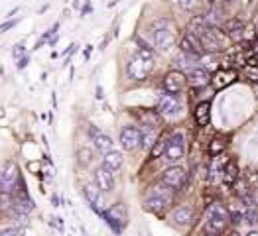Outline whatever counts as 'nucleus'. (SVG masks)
<instances>
[{
    "mask_svg": "<svg viewBox=\"0 0 258 236\" xmlns=\"http://www.w3.org/2000/svg\"><path fill=\"white\" fill-rule=\"evenodd\" d=\"M231 222L229 209L223 207L221 203H213L207 209V218H205V232L209 236H221Z\"/></svg>",
    "mask_w": 258,
    "mask_h": 236,
    "instance_id": "obj_1",
    "label": "nucleus"
},
{
    "mask_svg": "<svg viewBox=\"0 0 258 236\" xmlns=\"http://www.w3.org/2000/svg\"><path fill=\"white\" fill-rule=\"evenodd\" d=\"M152 38H154V45L162 51L168 53L175 45V32H173L172 22L168 18H160L152 24Z\"/></svg>",
    "mask_w": 258,
    "mask_h": 236,
    "instance_id": "obj_2",
    "label": "nucleus"
},
{
    "mask_svg": "<svg viewBox=\"0 0 258 236\" xmlns=\"http://www.w3.org/2000/svg\"><path fill=\"white\" fill-rule=\"evenodd\" d=\"M199 42L203 51H209V53H221L229 47V36L225 32H221L219 28H205L201 34H199Z\"/></svg>",
    "mask_w": 258,
    "mask_h": 236,
    "instance_id": "obj_3",
    "label": "nucleus"
},
{
    "mask_svg": "<svg viewBox=\"0 0 258 236\" xmlns=\"http://www.w3.org/2000/svg\"><path fill=\"white\" fill-rule=\"evenodd\" d=\"M172 199H173L172 189L168 185L160 183V185H154L150 189V193H148L146 201H144V207L150 213H162L172 203Z\"/></svg>",
    "mask_w": 258,
    "mask_h": 236,
    "instance_id": "obj_4",
    "label": "nucleus"
},
{
    "mask_svg": "<svg viewBox=\"0 0 258 236\" xmlns=\"http://www.w3.org/2000/svg\"><path fill=\"white\" fill-rule=\"evenodd\" d=\"M18 183H20L18 166L14 162H8L4 170L0 172V195H12L16 191Z\"/></svg>",
    "mask_w": 258,
    "mask_h": 236,
    "instance_id": "obj_5",
    "label": "nucleus"
},
{
    "mask_svg": "<svg viewBox=\"0 0 258 236\" xmlns=\"http://www.w3.org/2000/svg\"><path fill=\"white\" fill-rule=\"evenodd\" d=\"M183 155H185V134L179 132V130H175L172 136H170V144H168V150L164 153V160L170 162V164H175Z\"/></svg>",
    "mask_w": 258,
    "mask_h": 236,
    "instance_id": "obj_6",
    "label": "nucleus"
},
{
    "mask_svg": "<svg viewBox=\"0 0 258 236\" xmlns=\"http://www.w3.org/2000/svg\"><path fill=\"white\" fill-rule=\"evenodd\" d=\"M150 69L152 63L144 61L140 55H134L128 61V65H126V73H128L130 79H134V81H144L150 75Z\"/></svg>",
    "mask_w": 258,
    "mask_h": 236,
    "instance_id": "obj_7",
    "label": "nucleus"
},
{
    "mask_svg": "<svg viewBox=\"0 0 258 236\" xmlns=\"http://www.w3.org/2000/svg\"><path fill=\"white\" fill-rule=\"evenodd\" d=\"M185 170L183 168H179V166H172V168H168L166 172L162 173V183L164 185H168L172 191H177V189H181L183 187V183H185Z\"/></svg>",
    "mask_w": 258,
    "mask_h": 236,
    "instance_id": "obj_8",
    "label": "nucleus"
},
{
    "mask_svg": "<svg viewBox=\"0 0 258 236\" xmlns=\"http://www.w3.org/2000/svg\"><path fill=\"white\" fill-rule=\"evenodd\" d=\"M120 146L126 151H134L138 146H142V130L136 126H126L120 132Z\"/></svg>",
    "mask_w": 258,
    "mask_h": 236,
    "instance_id": "obj_9",
    "label": "nucleus"
},
{
    "mask_svg": "<svg viewBox=\"0 0 258 236\" xmlns=\"http://www.w3.org/2000/svg\"><path fill=\"white\" fill-rule=\"evenodd\" d=\"M185 83H187V77H185L179 69H173V71H170V73L164 77V89H166V93H170V95L181 93Z\"/></svg>",
    "mask_w": 258,
    "mask_h": 236,
    "instance_id": "obj_10",
    "label": "nucleus"
},
{
    "mask_svg": "<svg viewBox=\"0 0 258 236\" xmlns=\"http://www.w3.org/2000/svg\"><path fill=\"white\" fill-rule=\"evenodd\" d=\"M179 110H181V105H179L177 95H170V93H168V95H162V97H160V101H158V112H160L162 116L172 118Z\"/></svg>",
    "mask_w": 258,
    "mask_h": 236,
    "instance_id": "obj_11",
    "label": "nucleus"
},
{
    "mask_svg": "<svg viewBox=\"0 0 258 236\" xmlns=\"http://www.w3.org/2000/svg\"><path fill=\"white\" fill-rule=\"evenodd\" d=\"M105 218H107L108 224L112 226L114 232H120L122 226L126 224V211H124V207L120 203H116V205H112L107 213H105Z\"/></svg>",
    "mask_w": 258,
    "mask_h": 236,
    "instance_id": "obj_12",
    "label": "nucleus"
},
{
    "mask_svg": "<svg viewBox=\"0 0 258 236\" xmlns=\"http://www.w3.org/2000/svg\"><path fill=\"white\" fill-rule=\"evenodd\" d=\"M179 49H181V53H187V55H191V57H199V55L203 53L199 36L189 34V32H185V36L179 40Z\"/></svg>",
    "mask_w": 258,
    "mask_h": 236,
    "instance_id": "obj_13",
    "label": "nucleus"
},
{
    "mask_svg": "<svg viewBox=\"0 0 258 236\" xmlns=\"http://www.w3.org/2000/svg\"><path fill=\"white\" fill-rule=\"evenodd\" d=\"M95 183H97V187L103 191V193H110L112 189H114V175L112 172L108 170V168H99L97 172H95Z\"/></svg>",
    "mask_w": 258,
    "mask_h": 236,
    "instance_id": "obj_14",
    "label": "nucleus"
},
{
    "mask_svg": "<svg viewBox=\"0 0 258 236\" xmlns=\"http://www.w3.org/2000/svg\"><path fill=\"white\" fill-rule=\"evenodd\" d=\"M89 136L93 138V142H95V148L101 151L103 155L108 153V151H112V140H110V136L107 134H103L101 130H97L95 126H89Z\"/></svg>",
    "mask_w": 258,
    "mask_h": 236,
    "instance_id": "obj_15",
    "label": "nucleus"
},
{
    "mask_svg": "<svg viewBox=\"0 0 258 236\" xmlns=\"http://www.w3.org/2000/svg\"><path fill=\"white\" fill-rule=\"evenodd\" d=\"M237 79V71L233 69H219L215 71V75L211 77V83L215 89H227L229 85H233Z\"/></svg>",
    "mask_w": 258,
    "mask_h": 236,
    "instance_id": "obj_16",
    "label": "nucleus"
},
{
    "mask_svg": "<svg viewBox=\"0 0 258 236\" xmlns=\"http://www.w3.org/2000/svg\"><path fill=\"white\" fill-rule=\"evenodd\" d=\"M187 83L194 87V89H201V87H207L211 83V75L205 67H195L189 71V77H187Z\"/></svg>",
    "mask_w": 258,
    "mask_h": 236,
    "instance_id": "obj_17",
    "label": "nucleus"
},
{
    "mask_svg": "<svg viewBox=\"0 0 258 236\" xmlns=\"http://www.w3.org/2000/svg\"><path fill=\"white\" fill-rule=\"evenodd\" d=\"M194 118L199 126H207L211 120V103H207V101L199 103L194 110Z\"/></svg>",
    "mask_w": 258,
    "mask_h": 236,
    "instance_id": "obj_18",
    "label": "nucleus"
},
{
    "mask_svg": "<svg viewBox=\"0 0 258 236\" xmlns=\"http://www.w3.org/2000/svg\"><path fill=\"white\" fill-rule=\"evenodd\" d=\"M172 218H173V222H175V224H179V226L189 224V222L194 220V207H189V205L177 207V209L173 211Z\"/></svg>",
    "mask_w": 258,
    "mask_h": 236,
    "instance_id": "obj_19",
    "label": "nucleus"
},
{
    "mask_svg": "<svg viewBox=\"0 0 258 236\" xmlns=\"http://www.w3.org/2000/svg\"><path fill=\"white\" fill-rule=\"evenodd\" d=\"M122 162H124V158H122V153L118 150L108 151V153H105V158H103V166L108 168L110 172H118L122 168Z\"/></svg>",
    "mask_w": 258,
    "mask_h": 236,
    "instance_id": "obj_20",
    "label": "nucleus"
},
{
    "mask_svg": "<svg viewBox=\"0 0 258 236\" xmlns=\"http://www.w3.org/2000/svg\"><path fill=\"white\" fill-rule=\"evenodd\" d=\"M242 28H244V24L242 20H238V18H233V20H229L225 24V32H227V36L231 38V40H242L244 38V32H242Z\"/></svg>",
    "mask_w": 258,
    "mask_h": 236,
    "instance_id": "obj_21",
    "label": "nucleus"
},
{
    "mask_svg": "<svg viewBox=\"0 0 258 236\" xmlns=\"http://www.w3.org/2000/svg\"><path fill=\"white\" fill-rule=\"evenodd\" d=\"M237 179H238V162L235 158H231V160L227 162L225 170H223V181H225L227 185H235Z\"/></svg>",
    "mask_w": 258,
    "mask_h": 236,
    "instance_id": "obj_22",
    "label": "nucleus"
},
{
    "mask_svg": "<svg viewBox=\"0 0 258 236\" xmlns=\"http://www.w3.org/2000/svg\"><path fill=\"white\" fill-rule=\"evenodd\" d=\"M83 193H85L87 201L91 203V207H95L97 211L101 209V205H103V201H101V189L99 187H93V185H85L83 187Z\"/></svg>",
    "mask_w": 258,
    "mask_h": 236,
    "instance_id": "obj_23",
    "label": "nucleus"
},
{
    "mask_svg": "<svg viewBox=\"0 0 258 236\" xmlns=\"http://www.w3.org/2000/svg\"><path fill=\"white\" fill-rule=\"evenodd\" d=\"M207 28H219V24H223V8H209V12L205 14Z\"/></svg>",
    "mask_w": 258,
    "mask_h": 236,
    "instance_id": "obj_24",
    "label": "nucleus"
},
{
    "mask_svg": "<svg viewBox=\"0 0 258 236\" xmlns=\"http://www.w3.org/2000/svg\"><path fill=\"white\" fill-rule=\"evenodd\" d=\"M156 142H158L156 140V128L154 126H146V128L142 130V148L144 150H152Z\"/></svg>",
    "mask_w": 258,
    "mask_h": 236,
    "instance_id": "obj_25",
    "label": "nucleus"
},
{
    "mask_svg": "<svg viewBox=\"0 0 258 236\" xmlns=\"http://www.w3.org/2000/svg\"><path fill=\"white\" fill-rule=\"evenodd\" d=\"M168 144H170V138H168V136L158 138V142L154 144V148L150 150V155L154 160H156V158H164V153L168 150Z\"/></svg>",
    "mask_w": 258,
    "mask_h": 236,
    "instance_id": "obj_26",
    "label": "nucleus"
},
{
    "mask_svg": "<svg viewBox=\"0 0 258 236\" xmlns=\"http://www.w3.org/2000/svg\"><path fill=\"white\" fill-rule=\"evenodd\" d=\"M244 213H246V209H244L242 205H233V207L229 209L231 222H233V224H240V222L244 220Z\"/></svg>",
    "mask_w": 258,
    "mask_h": 236,
    "instance_id": "obj_27",
    "label": "nucleus"
},
{
    "mask_svg": "<svg viewBox=\"0 0 258 236\" xmlns=\"http://www.w3.org/2000/svg\"><path fill=\"white\" fill-rule=\"evenodd\" d=\"M225 146H227V144H225L221 138H215V140L209 144V153H211L213 158H215V155H221L223 150H225Z\"/></svg>",
    "mask_w": 258,
    "mask_h": 236,
    "instance_id": "obj_28",
    "label": "nucleus"
},
{
    "mask_svg": "<svg viewBox=\"0 0 258 236\" xmlns=\"http://www.w3.org/2000/svg\"><path fill=\"white\" fill-rule=\"evenodd\" d=\"M244 222H248V224H258V207H254V205L246 207V213H244Z\"/></svg>",
    "mask_w": 258,
    "mask_h": 236,
    "instance_id": "obj_29",
    "label": "nucleus"
},
{
    "mask_svg": "<svg viewBox=\"0 0 258 236\" xmlns=\"http://www.w3.org/2000/svg\"><path fill=\"white\" fill-rule=\"evenodd\" d=\"M136 55H140L144 61H148V63L154 65V51H152L150 47H146V45H142V47H138V53Z\"/></svg>",
    "mask_w": 258,
    "mask_h": 236,
    "instance_id": "obj_30",
    "label": "nucleus"
},
{
    "mask_svg": "<svg viewBox=\"0 0 258 236\" xmlns=\"http://www.w3.org/2000/svg\"><path fill=\"white\" fill-rule=\"evenodd\" d=\"M244 77H246L248 81H252V83H258V67H248V65H246Z\"/></svg>",
    "mask_w": 258,
    "mask_h": 236,
    "instance_id": "obj_31",
    "label": "nucleus"
},
{
    "mask_svg": "<svg viewBox=\"0 0 258 236\" xmlns=\"http://www.w3.org/2000/svg\"><path fill=\"white\" fill-rule=\"evenodd\" d=\"M177 2H179V6H181L183 10H194L201 0H177Z\"/></svg>",
    "mask_w": 258,
    "mask_h": 236,
    "instance_id": "obj_32",
    "label": "nucleus"
},
{
    "mask_svg": "<svg viewBox=\"0 0 258 236\" xmlns=\"http://www.w3.org/2000/svg\"><path fill=\"white\" fill-rule=\"evenodd\" d=\"M0 236H18V228H14V226H6V228L0 230Z\"/></svg>",
    "mask_w": 258,
    "mask_h": 236,
    "instance_id": "obj_33",
    "label": "nucleus"
},
{
    "mask_svg": "<svg viewBox=\"0 0 258 236\" xmlns=\"http://www.w3.org/2000/svg\"><path fill=\"white\" fill-rule=\"evenodd\" d=\"M246 65L248 67H258V53H252L246 57Z\"/></svg>",
    "mask_w": 258,
    "mask_h": 236,
    "instance_id": "obj_34",
    "label": "nucleus"
},
{
    "mask_svg": "<svg viewBox=\"0 0 258 236\" xmlns=\"http://www.w3.org/2000/svg\"><path fill=\"white\" fill-rule=\"evenodd\" d=\"M227 2H229V0H209V6H211V8H223Z\"/></svg>",
    "mask_w": 258,
    "mask_h": 236,
    "instance_id": "obj_35",
    "label": "nucleus"
},
{
    "mask_svg": "<svg viewBox=\"0 0 258 236\" xmlns=\"http://www.w3.org/2000/svg\"><path fill=\"white\" fill-rule=\"evenodd\" d=\"M16 22L18 20H10V22H6V24H2V26H0V32H6V30H10V28H14Z\"/></svg>",
    "mask_w": 258,
    "mask_h": 236,
    "instance_id": "obj_36",
    "label": "nucleus"
},
{
    "mask_svg": "<svg viewBox=\"0 0 258 236\" xmlns=\"http://www.w3.org/2000/svg\"><path fill=\"white\" fill-rule=\"evenodd\" d=\"M22 51H24V45H16V51H14V57H18Z\"/></svg>",
    "mask_w": 258,
    "mask_h": 236,
    "instance_id": "obj_37",
    "label": "nucleus"
},
{
    "mask_svg": "<svg viewBox=\"0 0 258 236\" xmlns=\"http://www.w3.org/2000/svg\"><path fill=\"white\" fill-rule=\"evenodd\" d=\"M26 63H28V57H22V59H20V63H18V67H20V69H22V67H26Z\"/></svg>",
    "mask_w": 258,
    "mask_h": 236,
    "instance_id": "obj_38",
    "label": "nucleus"
},
{
    "mask_svg": "<svg viewBox=\"0 0 258 236\" xmlns=\"http://www.w3.org/2000/svg\"><path fill=\"white\" fill-rule=\"evenodd\" d=\"M246 236H258V230H250V232H248Z\"/></svg>",
    "mask_w": 258,
    "mask_h": 236,
    "instance_id": "obj_39",
    "label": "nucleus"
}]
</instances>
